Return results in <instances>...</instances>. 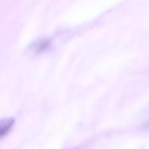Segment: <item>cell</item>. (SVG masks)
I'll return each instance as SVG.
<instances>
[{"instance_id":"obj_1","label":"cell","mask_w":149,"mask_h":149,"mask_svg":"<svg viewBox=\"0 0 149 149\" xmlns=\"http://www.w3.org/2000/svg\"><path fill=\"white\" fill-rule=\"evenodd\" d=\"M14 125V120L11 118H5L0 120V140L4 138L11 130Z\"/></svg>"}]
</instances>
